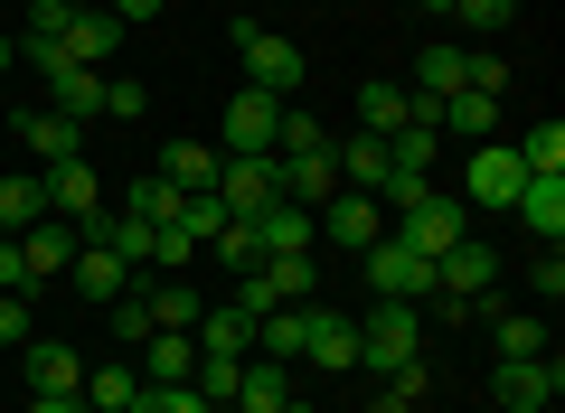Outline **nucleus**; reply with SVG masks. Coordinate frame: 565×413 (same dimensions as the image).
<instances>
[{
	"label": "nucleus",
	"instance_id": "f8f14e48",
	"mask_svg": "<svg viewBox=\"0 0 565 413\" xmlns=\"http://www.w3.org/2000/svg\"><path fill=\"white\" fill-rule=\"evenodd\" d=\"M462 236H471V217L452 207V197H424V207H405V217H396V244H415V254H452Z\"/></svg>",
	"mask_w": 565,
	"mask_h": 413
},
{
	"label": "nucleus",
	"instance_id": "393cba45",
	"mask_svg": "<svg viewBox=\"0 0 565 413\" xmlns=\"http://www.w3.org/2000/svg\"><path fill=\"white\" fill-rule=\"evenodd\" d=\"M217 160H226V151H207V141H170L151 178H170L180 197H199V188H217Z\"/></svg>",
	"mask_w": 565,
	"mask_h": 413
},
{
	"label": "nucleus",
	"instance_id": "4be33fe9",
	"mask_svg": "<svg viewBox=\"0 0 565 413\" xmlns=\"http://www.w3.org/2000/svg\"><path fill=\"white\" fill-rule=\"evenodd\" d=\"M189 338H199V357H245V348H255V319H245L236 301H207Z\"/></svg>",
	"mask_w": 565,
	"mask_h": 413
},
{
	"label": "nucleus",
	"instance_id": "c9c22d12",
	"mask_svg": "<svg viewBox=\"0 0 565 413\" xmlns=\"http://www.w3.org/2000/svg\"><path fill=\"white\" fill-rule=\"evenodd\" d=\"M462 85V47H415V95H452Z\"/></svg>",
	"mask_w": 565,
	"mask_h": 413
},
{
	"label": "nucleus",
	"instance_id": "a18cd8bd",
	"mask_svg": "<svg viewBox=\"0 0 565 413\" xmlns=\"http://www.w3.org/2000/svg\"><path fill=\"white\" fill-rule=\"evenodd\" d=\"M0 292L39 301V282H29V254H20V236H0Z\"/></svg>",
	"mask_w": 565,
	"mask_h": 413
},
{
	"label": "nucleus",
	"instance_id": "864d4df0",
	"mask_svg": "<svg viewBox=\"0 0 565 413\" xmlns=\"http://www.w3.org/2000/svg\"><path fill=\"white\" fill-rule=\"evenodd\" d=\"M10 66H20V39H0V76H10Z\"/></svg>",
	"mask_w": 565,
	"mask_h": 413
},
{
	"label": "nucleus",
	"instance_id": "6e6552de",
	"mask_svg": "<svg viewBox=\"0 0 565 413\" xmlns=\"http://www.w3.org/2000/svg\"><path fill=\"white\" fill-rule=\"evenodd\" d=\"M274 132H282V95H264V85H236V104H226V122H217L226 160H245V151H274Z\"/></svg>",
	"mask_w": 565,
	"mask_h": 413
},
{
	"label": "nucleus",
	"instance_id": "0eeeda50",
	"mask_svg": "<svg viewBox=\"0 0 565 413\" xmlns=\"http://www.w3.org/2000/svg\"><path fill=\"white\" fill-rule=\"evenodd\" d=\"M386 236V207L367 188H330L321 197V244H340V254H367V244Z\"/></svg>",
	"mask_w": 565,
	"mask_h": 413
},
{
	"label": "nucleus",
	"instance_id": "09e8293b",
	"mask_svg": "<svg viewBox=\"0 0 565 413\" xmlns=\"http://www.w3.org/2000/svg\"><path fill=\"white\" fill-rule=\"evenodd\" d=\"M104 10H114L122 29H141V20H161V0H104Z\"/></svg>",
	"mask_w": 565,
	"mask_h": 413
},
{
	"label": "nucleus",
	"instance_id": "58836bf2",
	"mask_svg": "<svg viewBox=\"0 0 565 413\" xmlns=\"http://www.w3.org/2000/svg\"><path fill=\"white\" fill-rule=\"evenodd\" d=\"M509 151H519V170H565V122H537V132H519Z\"/></svg>",
	"mask_w": 565,
	"mask_h": 413
},
{
	"label": "nucleus",
	"instance_id": "1a4fd4ad",
	"mask_svg": "<svg viewBox=\"0 0 565 413\" xmlns=\"http://www.w3.org/2000/svg\"><path fill=\"white\" fill-rule=\"evenodd\" d=\"M490 282H500V244L462 236L452 254H434V292L444 301H490Z\"/></svg>",
	"mask_w": 565,
	"mask_h": 413
},
{
	"label": "nucleus",
	"instance_id": "e433bc0d",
	"mask_svg": "<svg viewBox=\"0 0 565 413\" xmlns=\"http://www.w3.org/2000/svg\"><path fill=\"white\" fill-rule=\"evenodd\" d=\"M170 226H180V236H199V254H207V236H217V226H226V207H217V188H199V197H180V207H170Z\"/></svg>",
	"mask_w": 565,
	"mask_h": 413
},
{
	"label": "nucleus",
	"instance_id": "72a5a7b5",
	"mask_svg": "<svg viewBox=\"0 0 565 413\" xmlns=\"http://www.w3.org/2000/svg\"><path fill=\"white\" fill-rule=\"evenodd\" d=\"M434 197V170H405V160H386V178H377V207L386 217H405V207H424Z\"/></svg>",
	"mask_w": 565,
	"mask_h": 413
},
{
	"label": "nucleus",
	"instance_id": "f704fd0d",
	"mask_svg": "<svg viewBox=\"0 0 565 413\" xmlns=\"http://www.w3.org/2000/svg\"><path fill=\"white\" fill-rule=\"evenodd\" d=\"M500 357H546V311H500Z\"/></svg>",
	"mask_w": 565,
	"mask_h": 413
},
{
	"label": "nucleus",
	"instance_id": "7ed1b4c3",
	"mask_svg": "<svg viewBox=\"0 0 565 413\" xmlns=\"http://www.w3.org/2000/svg\"><path fill=\"white\" fill-rule=\"evenodd\" d=\"M565 394V357L546 348V357H500V376H490V404L500 413H546Z\"/></svg>",
	"mask_w": 565,
	"mask_h": 413
},
{
	"label": "nucleus",
	"instance_id": "2eb2a0df",
	"mask_svg": "<svg viewBox=\"0 0 565 413\" xmlns=\"http://www.w3.org/2000/svg\"><path fill=\"white\" fill-rule=\"evenodd\" d=\"M20 141H29V160H39V170H57V160L85 151V122H66L57 104H39V113H20Z\"/></svg>",
	"mask_w": 565,
	"mask_h": 413
},
{
	"label": "nucleus",
	"instance_id": "4468645a",
	"mask_svg": "<svg viewBox=\"0 0 565 413\" xmlns=\"http://www.w3.org/2000/svg\"><path fill=\"white\" fill-rule=\"evenodd\" d=\"M122 47V20L104 0H76V20H66V66H104Z\"/></svg>",
	"mask_w": 565,
	"mask_h": 413
},
{
	"label": "nucleus",
	"instance_id": "6ab92c4d",
	"mask_svg": "<svg viewBox=\"0 0 565 413\" xmlns=\"http://www.w3.org/2000/svg\"><path fill=\"white\" fill-rule=\"evenodd\" d=\"M302 338H311V301H274V311L255 319V357H302Z\"/></svg>",
	"mask_w": 565,
	"mask_h": 413
},
{
	"label": "nucleus",
	"instance_id": "2f4dec72",
	"mask_svg": "<svg viewBox=\"0 0 565 413\" xmlns=\"http://www.w3.org/2000/svg\"><path fill=\"white\" fill-rule=\"evenodd\" d=\"M141 404V367H85V413H132Z\"/></svg>",
	"mask_w": 565,
	"mask_h": 413
},
{
	"label": "nucleus",
	"instance_id": "79ce46f5",
	"mask_svg": "<svg viewBox=\"0 0 565 413\" xmlns=\"http://www.w3.org/2000/svg\"><path fill=\"white\" fill-rule=\"evenodd\" d=\"M104 113H114V122H141V113H151V85H141V76H104Z\"/></svg>",
	"mask_w": 565,
	"mask_h": 413
},
{
	"label": "nucleus",
	"instance_id": "9d476101",
	"mask_svg": "<svg viewBox=\"0 0 565 413\" xmlns=\"http://www.w3.org/2000/svg\"><path fill=\"white\" fill-rule=\"evenodd\" d=\"M509 217H519L537 244H565V170H527L519 197H509Z\"/></svg>",
	"mask_w": 565,
	"mask_h": 413
},
{
	"label": "nucleus",
	"instance_id": "412c9836",
	"mask_svg": "<svg viewBox=\"0 0 565 413\" xmlns=\"http://www.w3.org/2000/svg\"><path fill=\"white\" fill-rule=\"evenodd\" d=\"M519 151H509V141H481V151H471V197H481V207H509V197H519Z\"/></svg>",
	"mask_w": 565,
	"mask_h": 413
},
{
	"label": "nucleus",
	"instance_id": "423d86ee",
	"mask_svg": "<svg viewBox=\"0 0 565 413\" xmlns=\"http://www.w3.org/2000/svg\"><path fill=\"white\" fill-rule=\"evenodd\" d=\"M274 197H282V170H274V151L217 160V207H226V217H264Z\"/></svg>",
	"mask_w": 565,
	"mask_h": 413
},
{
	"label": "nucleus",
	"instance_id": "f3484780",
	"mask_svg": "<svg viewBox=\"0 0 565 413\" xmlns=\"http://www.w3.org/2000/svg\"><path fill=\"white\" fill-rule=\"evenodd\" d=\"M29 394H85V357L66 348V338H29Z\"/></svg>",
	"mask_w": 565,
	"mask_h": 413
},
{
	"label": "nucleus",
	"instance_id": "cd10ccee",
	"mask_svg": "<svg viewBox=\"0 0 565 413\" xmlns=\"http://www.w3.org/2000/svg\"><path fill=\"white\" fill-rule=\"evenodd\" d=\"M444 132L490 141V132H500V95H481V85H452V95H444Z\"/></svg>",
	"mask_w": 565,
	"mask_h": 413
},
{
	"label": "nucleus",
	"instance_id": "c03bdc74",
	"mask_svg": "<svg viewBox=\"0 0 565 413\" xmlns=\"http://www.w3.org/2000/svg\"><path fill=\"white\" fill-rule=\"evenodd\" d=\"M132 413H217V404H207L199 385H141V404H132Z\"/></svg>",
	"mask_w": 565,
	"mask_h": 413
},
{
	"label": "nucleus",
	"instance_id": "8fccbe9b",
	"mask_svg": "<svg viewBox=\"0 0 565 413\" xmlns=\"http://www.w3.org/2000/svg\"><path fill=\"white\" fill-rule=\"evenodd\" d=\"M20 413H85V394H29Z\"/></svg>",
	"mask_w": 565,
	"mask_h": 413
},
{
	"label": "nucleus",
	"instance_id": "f03ea898",
	"mask_svg": "<svg viewBox=\"0 0 565 413\" xmlns=\"http://www.w3.org/2000/svg\"><path fill=\"white\" fill-rule=\"evenodd\" d=\"M236 57H245V85H264V95H282L292 104V85L311 76V57L282 29H255V20H236Z\"/></svg>",
	"mask_w": 565,
	"mask_h": 413
},
{
	"label": "nucleus",
	"instance_id": "dca6fc26",
	"mask_svg": "<svg viewBox=\"0 0 565 413\" xmlns=\"http://www.w3.org/2000/svg\"><path fill=\"white\" fill-rule=\"evenodd\" d=\"M76 226H66V217H39V226H29V236H20V254H29V282H39V292H47V282H57L66 273V263H76Z\"/></svg>",
	"mask_w": 565,
	"mask_h": 413
},
{
	"label": "nucleus",
	"instance_id": "5fc2aeb1",
	"mask_svg": "<svg viewBox=\"0 0 565 413\" xmlns=\"http://www.w3.org/2000/svg\"><path fill=\"white\" fill-rule=\"evenodd\" d=\"M282 413H321V404H302V394H292V404H282Z\"/></svg>",
	"mask_w": 565,
	"mask_h": 413
},
{
	"label": "nucleus",
	"instance_id": "a878e982",
	"mask_svg": "<svg viewBox=\"0 0 565 413\" xmlns=\"http://www.w3.org/2000/svg\"><path fill=\"white\" fill-rule=\"evenodd\" d=\"M47 104H57L66 122H95L104 113V66H57V76H47Z\"/></svg>",
	"mask_w": 565,
	"mask_h": 413
},
{
	"label": "nucleus",
	"instance_id": "de8ad7c7",
	"mask_svg": "<svg viewBox=\"0 0 565 413\" xmlns=\"http://www.w3.org/2000/svg\"><path fill=\"white\" fill-rule=\"evenodd\" d=\"M537 301H565V254L556 244H537Z\"/></svg>",
	"mask_w": 565,
	"mask_h": 413
},
{
	"label": "nucleus",
	"instance_id": "a19ab883",
	"mask_svg": "<svg viewBox=\"0 0 565 413\" xmlns=\"http://www.w3.org/2000/svg\"><path fill=\"white\" fill-rule=\"evenodd\" d=\"M452 20H462L471 39H500V29L519 20V0H452Z\"/></svg>",
	"mask_w": 565,
	"mask_h": 413
},
{
	"label": "nucleus",
	"instance_id": "3c124183",
	"mask_svg": "<svg viewBox=\"0 0 565 413\" xmlns=\"http://www.w3.org/2000/svg\"><path fill=\"white\" fill-rule=\"evenodd\" d=\"M367 413H415V394H405V385H386V394H377Z\"/></svg>",
	"mask_w": 565,
	"mask_h": 413
},
{
	"label": "nucleus",
	"instance_id": "9b49d317",
	"mask_svg": "<svg viewBox=\"0 0 565 413\" xmlns=\"http://www.w3.org/2000/svg\"><path fill=\"white\" fill-rule=\"evenodd\" d=\"M255 226V254H311L321 244V207H292V197H274L264 217H245Z\"/></svg>",
	"mask_w": 565,
	"mask_h": 413
},
{
	"label": "nucleus",
	"instance_id": "4c0bfd02",
	"mask_svg": "<svg viewBox=\"0 0 565 413\" xmlns=\"http://www.w3.org/2000/svg\"><path fill=\"white\" fill-rule=\"evenodd\" d=\"M104 319H114V338H122V348H141V338L161 329V319H151V301H141V282H132L122 301H104Z\"/></svg>",
	"mask_w": 565,
	"mask_h": 413
},
{
	"label": "nucleus",
	"instance_id": "20e7f679",
	"mask_svg": "<svg viewBox=\"0 0 565 413\" xmlns=\"http://www.w3.org/2000/svg\"><path fill=\"white\" fill-rule=\"evenodd\" d=\"M359 263H367V282H377V301H415V311L434 301V254H415V244L377 236V244H367Z\"/></svg>",
	"mask_w": 565,
	"mask_h": 413
},
{
	"label": "nucleus",
	"instance_id": "603ef678",
	"mask_svg": "<svg viewBox=\"0 0 565 413\" xmlns=\"http://www.w3.org/2000/svg\"><path fill=\"white\" fill-rule=\"evenodd\" d=\"M415 10H424V20H452V0H415Z\"/></svg>",
	"mask_w": 565,
	"mask_h": 413
},
{
	"label": "nucleus",
	"instance_id": "a211bd4d",
	"mask_svg": "<svg viewBox=\"0 0 565 413\" xmlns=\"http://www.w3.org/2000/svg\"><path fill=\"white\" fill-rule=\"evenodd\" d=\"M199 376V338L189 329H151L141 338V385H189Z\"/></svg>",
	"mask_w": 565,
	"mask_h": 413
},
{
	"label": "nucleus",
	"instance_id": "5701e85b",
	"mask_svg": "<svg viewBox=\"0 0 565 413\" xmlns=\"http://www.w3.org/2000/svg\"><path fill=\"white\" fill-rule=\"evenodd\" d=\"M292 404V367H282V357H255V367L236 376V404L226 413H282Z\"/></svg>",
	"mask_w": 565,
	"mask_h": 413
},
{
	"label": "nucleus",
	"instance_id": "aec40b11",
	"mask_svg": "<svg viewBox=\"0 0 565 413\" xmlns=\"http://www.w3.org/2000/svg\"><path fill=\"white\" fill-rule=\"evenodd\" d=\"M302 357H321V376L359 367V319H340V311H321V301H311V338H302Z\"/></svg>",
	"mask_w": 565,
	"mask_h": 413
},
{
	"label": "nucleus",
	"instance_id": "c85d7f7f",
	"mask_svg": "<svg viewBox=\"0 0 565 413\" xmlns=\"http://www.w3.org/2000/svg\"><path fill=\"white\" fill-rule=\"evenodd\" d=\"M340 151V188H367L377 197V178H386V132H349V141H330Z\"/></svg>",
	"mask_w": 565,
	"mask_h": 413
},
{
	"label": "nucleus",
	"instance_id": "39448f33",
	"mask_svg": "<svg viewBox=\"0 0 565 413\" xmlns=\"http://www.w3.org/2000/svg\"><path fill=\"white\" fill-rule=\"evenodd\" d=\"M47 178V217H66V226H76V236H95V226L104 217H114V207H104V188H95V160H57V170H39Z\"/></svg>",
	"mask_w": 565,
	"mask_h": 413
},
{
	"label": "nucleus",
	"instance_id": "7c9ffc66",
	"mask_svg": "<svg viewBox=\"0 0 565 413\" xmlns=\"http://www.w3.org/2000/svg\"><path fill=\"white\" fill-rule=\"evenodd\" d=\"M255 273L274 282V301H321V254H264Z\"/></svg>",
	"mask_w": 565,
	"mask_h": 413
},
{
	"label": "nucleus",
	"instance_id": "49530a36",
	"mask_svg": "<svg viewBox=\"0 0 565 413\" xmlns=\"http://www.w3.org/2000/svg\"><path fill=\"white\" fill-rule=\"evenodd\" d=\"M29 338H39V329H29V301L0 292V348H29Z\"/></svg>",
	"mask_w": 565,
	"mask_h": 413
},
{
	"label": "nucleus",
	"instance_id": "b1692460",
	"mask_svg": "<svg viewBox=\"0 0 565 413\" xmlns=\"http://www.w3.org/2000/svg\"><path fill=\"white\" fill-rule=\"evenodd\" d=\"M274 170H282V197L292 207H321L340 188V151H302V160H274Z\"/></svg>",
	"mask_w": 565,
	"mask_h": 413
},
{
	"label": "nucleus",
	"instance_id": "ddd939ff",
	"mask_svg": "<svg viewBox=\"0 0 565 413\" xmlns=\"http://www.w3.org/2000/svg\"><path fill=\"white\" fill-rule=\"evenodd\" d=\"M66 282H76L85 301H122V292H132L141 273H132V263L114 254V244H95V236H85V244H76V263H66Z\"/></svg>",
	"mask_w": 565,
	"mask_h": 413
},
{
	"label": "nucleus",
	"instance_id": "c756f323",
	"mask_svg": "<svg viewBox=\"0 0 565 413\" xmlns=\"http://www.w3.org/2000/svg\"><path fill=\"white\" fill-rule=\"evenodd\" d=\"M141 301H151V319H161V329H199V311H207V301L189 292L180 273H170V282H161V273H141Z\"/></svg>",
	"mask_w": 565,
	"mask_h": 413
},
{
	"label": "nucleus",
	"instance_id": "f257e3e1",
	"mask_svg": "<svg viewBox=\"0 0 565 413\" xmlns=\"http://www.w3.org/2000/svg\"><path fill=\"white\" fill-rule=\"evenodd\" d=\"M415 357H424V311L415 301H377V311L359 319V367L396 376V367H415Z\"/></svg>",
	"mask_w": 565,
	"mask_h": 413
},
{
	"label": "nucleus",
	"instance_id": "ea45409f",
	"mask_svg": "<svg viewBox=\"0 0 565 413\" xmlns=\"http://www.w3.org/2000/svg\"><path fill=\"white\" fill-rule=\"evenodd\" d=\"M236 376H245V357H199V376H189V385L226 413V404H236Z\"/></svg>",
	"mask_w": 565,
	"mask_h": 413
},
{
	"label": "nucleus",
	"instance_id": "bb28decb",
	"mask_svg": "<svg viewBox=\"0 0 565 413\" xmlns=\"http://www.w3.org/2000/svg\"><path fill=\"white\" fill-rule=\"evenodd\" d=\"M39 217H47V178L39 170H10V178H0V236H29Z\"/></svg>",
	"mask_w": 565,
	"mask_h": 413
},
{
	"label": "nucleus",
	"instance_id": "473e14b6",
	"mask_svg": "<svg viewBox=\"0 0 565 413\" xmlns=\"http://www.w3.org/2000/svg\"><path fill=\"white\" fill-rule=\"evenodd\" d=\"M405 122V85L396 76H367L359 85V132H396Z\"/></svg>",
	"mask_w": 565,
	"mask_h": 413
},
{
	"label": "nucleus",
	"instance_id": "37998d69",
	"mask_svg": "<svg viewBox=\"0 0 565 413\" xmlns=\"http://www.w3.org/2000/svg\"><path fill=\"white\" fill-rule=\"evenodd\" d=\"M170 207H180V188H170V178H141V188L122 197V217H141V226H161Z\"/></svg>",
	"mask_w": 565,
	"mask_h": 413
}]
</instances>
